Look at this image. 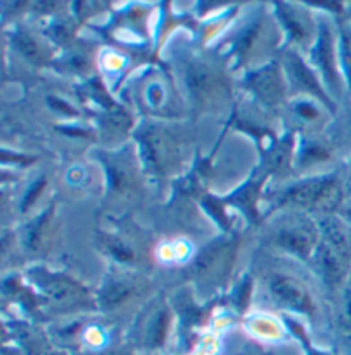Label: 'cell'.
Instances as JSON below:
<instances>
[{"label": "cell", "instance_id": "1", "mask_svg": "<svg viewBox=\"0 0 351 355\" xmlns=\"http://www.w3.org/2000/svg\"><path fill=\"white\" fill-rule=\"evenodd\" d=\"M273 292L288 306L295 307L298 311L312 313L314 307L312 302H310V297L296 282L289 280V278H274Z\"/></svg>", "mask_w": 351, "mask_h": 355}, {"label": "cell", "instance_id": "2", "mask_svg": "<svg viewBox=\"0 0 351 355\" xmlns=\"http://www.w3.org/2000/svg\"><path fill=\"white\" fill-rule=\"evenodd\" d=\"M332 180H309L302 186L295 187L287 194V201L295 202V205H316L325 194L331 193Z\"/></svg>", "mask_w": 351, "mask_h": 355}, {"label": "cell", "instance_id": "3", "mask_svg": "<svg viewBox=\"0 0 351 355\" xmlns=\"http://www.w3.org/2000/svg\"><path fill=\"white\" fill-rule=\"evenodd\" d=\"M190 88L197 100H211L219 89V79L208 69H192Z\"/></svg>", "mask_w": 351, "mask_h": 355}, {"label": "cell", "instance_id": "4", "mask_svg": "<svg viewBox=\"0 0 351 355\" xmlns=\"http://www.w3.org/2000/svg\"><path fill=\"white\" fill-rule=\"evenodd\" d=\"M252 86L257 95L269 103H274L281 96V81L274 69H264L262 72H257L252 78Z\"/></svg>", "mask_w": 351, "mask_h": 355}, {"label": "cell", "instance_id": "5", "mask_svg": "<svg viewBox=\"0 0 351 355\" xmlns=\"http://www.w3.org/2000/svg\"><path fill=\"white\" fill-rule=\"evenodd\" d=\"M281 244L293 249L298 254H307L314 244V234L307 227H293L288 230H283L280 235Z\"/></svg>", "mask_w": 351, "mask_h": 355}, {"label": "cell", "instance_id": "6", "mask_svg": "<svg viewBox=\"0 0 351 355\" xmlns=\"http://www.w3.org/2000/svg\"><path fill=\"white\" fill-rule=\"evenodd\" d=\"M129 295V288L124 285H117V287L111 288V292H108V302L117 304L120 300H124Z\"/></svg>", "mask_w": 351, "mask_h": 355}]
</instances>
